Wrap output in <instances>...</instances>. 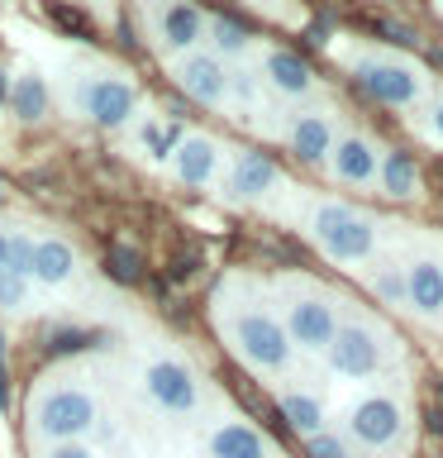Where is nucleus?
<instances>
[{"label": "nucleus", "mask_w": 443, "mask_h": 458, "mask_svg": "<svg viewBox=\"0 0 443 458\" xmlns=\"http://www.w3.org/2000/svg\"><path fill=\"white\" fill-rule=\"evenodd\" d=\"M314 243L339 258V263H357V258L372 253V243H377V225L367 220V215H357L348 206H320L314 210Z\"/></svg>", "instance_id": "f257e3e1"}, {"label": "nucleus", "mask_w": 443, "mask_h": 458, "mask_svg": "<svg viewBox=\"0 0 443 458\" xmlns=\"http://www.w3.org/2000/svg\"><path fill=\"white\" fill-rule=\"evenodd\" d=\"M91 425H96V401L86 392H77V386L43 392L34 406V429L48 444H77Z\"/></svg>", "instance_id": "f03ea898"}, {"label": "nucleus", "mask_w": 443, "mask_h": 458, "mask_svg": "<svg viewBox=\"0 0 443 458\" xmlns=\"http://www.w3.org/2000/svg\"><path fill=\"white\" fill-rule=\"evenodd\" d=\"M234 344H238V353L263 372H281L286 363H291V339H286V329L263 310L238 315L234 320Z\"/></svg>", "instance_id": "7ed1b4c3"}, {"label": "nucleus", "mask_w": 443, "mask_h": 458, "mask_svg": "<svg viewBox=\"0 0 443 458\" xmlns=\"http://www.w3.org/2000/svg\"><path fill=\"white\" fill-rule=\"evenodd\" d=\"M143 382H148V396H153L167 415H186V411H196V401H200L196 372L186 368V363H177V358H157Z\"/></svg>", "instance_id": "20e7f679"}, {"label": "nucleus", "mask_w": 443, "mask_h": 458, "mask_svg": "<svg viewBox=\"0 0 443 458\" xmlns=\"http://www.w3.org/2000/svg\"><path fill=\"white\" fill-rule=\"evenodd\" d=\"M357 81H363L367 96L386 100V106H414L424 91L420 72L405 67V63H363L357 67Z\"/></svg>", "instance_id": "39448f33"}, {"label": "nucleus", "mask_w": 443, "mask_h": 458, "mask_svg": "<svg viewBox=\"0 0 443 458\" xmlns=\"http://www.w3.org/2000/svg\"><path fill=\"white\" fill-rule=\"evenodd\" d=\"M329 363H334V372H343V377H372V372L381 368V344L372 329L348 325L334 335V344H329Z\"/></svg>", "instance_id": "423d86ee"}, {"label": "nucleus", "mask_w": 443, "mask_h": 458, "mask_svg": "<svg viewBox=\"0 0 443 458\" xmlns=\"http://www.w3.org/2000/svg\"><path fill=\"white\" fill-rule=\"evenodd\" d=\"M286 339L300 344V349H310V353H320L334 344L339 335V320H334V310L324 306V301H296L291 310H286Z\"/></svg>", "instance_id": "0eeeda50"}, {"label": "nucleus", "mask_w": 443, "mask_h": 458, "mask_svg": "<svg viewBox=\"0 0 443 458\" xmlns=\"http://www.w3.org/2000/svg\"><path fill=\"white\" fill-rule=\"evenodd\" d=\"M177 81L191 100H200V106H220L229 96V72L220 67V57H210V53H186L177 63Z\"/></svg>", "instance_id": "6e6552de"}, {"label": "nucleus", "mask_w": 443, "mask_h": 458, "mask_svg": "<svg viewBox=\"0 0 443 458\" xmlns=\"http://www.w3.org/2000/svg\"><path fill=\"white\" fill-rule=\"evenodd\" d=\"M81 106H86V114H91L96 124L114 129V124H124L129 114H134V106H138V91H134L129 81H120V77H100V81L86 86Z\"/></svg>", "instance_id": "1a4fd4ad"}, {"label": "nucleus", "mask_w": 443, "mask_h": 458, "mask_svg": "<svg viewBox=\"0 0 443 458\" xmlns=\"http://www.w3.org/2000/svg\"><path fill=\"white\" fill-rule=\"evenodd\" d=\"M353 435L367 444V449H381L400 435V406L391 396H367L363 406L353 411Z\"/></svg>", "instance_id": "9d476101"}, {"label": "nucleus", "mask_w": 443, "mask_h": 458, "mask_svg": "<svg viewBox=\"0 0 443 458\" xmlns=\"http://www.w3.org/2000/svg\"><path fill=\"white\" fill-rule=\"evenodd\" d=\"M157 24V43H163V53H191L200 34H205V20H200V10L191 5H167L153 14Z\"/></svg>", "instance_id": "9b49d317"}, {"label": "nucleus", "mask_w": 443, "mask_h": 458, "mask_svg": "<svg viewBox=\"0 0 443 458\" xmlns=\"http://www.w3.org/2000/svg\"><path fill=\"white\" fill-rule=\"evenodd\" d=\"M405 301L420 315H443V267L434 258H420L405 272Z\"/></svg>", "instance_id": "f8f14e48"}, {"label": "nucleus", "mask_w": 443, "mask_h": 458, "mask_svg": "<svg viewBox=\"0 0 443 458\" xmlns=\"http://www.w3.org/2000/svg\"><path fill=\"white\" fill-rule=\"evenodd\" d=\"M329 157H334V177L353 182V186H367L372 177H377V167H381V157H377V148H372L367 139H339V148Z\"/></svg>", "instance_id": "ddd939ff"}, {"label": "nucleus", "mask_w": 443, "mask_h": 458, "mask_svg": "<svg viewBox=\"0 0 443 458\" xmlns=\"http://www.w3.org/2000/svg\"><path fill=\"white\" fill-rule=\"evenodd\" d=\"M171 163H177V177L186 186H205L214 177V167H220V148H214V139H181V148L171 153Z\"/></svg>", "instance_id": "4468645a"}, {"label": "nucleus", "mask_w": 443, "mask_h": 458, "mask_svg": "<svg viewBox=\"0 0 443 458\" xmlns=\"http://www.w3.org/2000/svg\"><path fill=\"white\" fill-rule=\"evenodd\" d=\"M291 153L300 157V163H324V157L334 153V129H329L324 114H296Z\"/></svg>", "instance_id": "2eb2a0df"}, {"label": "nucleus", "mask_w": 443, "mask_h": 458, "mask_svg": "<svg viewBox=\"0 0 443 458\" xmlns=\"http://www.w3.org/2000/svg\"><path fill=\"white\" fill-rule=\"evenodd\" d=\"M77 267V253H71L67 239H38L34 243V277L43 286H63Z\"/></svg>", "instance_id": "dca6fc26"}, {"label": "nucleus", "mask_w": 443, "mask_h": 458, "mask_svg": "<svg viewBox=\"0 0 443 458\" xmlns=\"http://www.w3.org/2000/svg\"><path fill=\"white\" fill-rule=\"evenodd\" d=\"M277 186V167L267 163L263 153H243L238 163H234V177H229V191H234L238 200H253V196H263Z\"/></svg>", "instance_id": "f3484780"}, {"label": "nucleus", "mask_w": 443, "mask_h": 458, "mask_svg": "<svg viewBox=\"0 0 443 458\" xmlns=\"http://www.w3.org/2000/svg\"><path fill=\"white\" fill-rule=\"evenodd\" d=\"M210 458H267V444L248 425H220L210 435Z\"/></svg>", "instance_id": "a211bd4d"}, {"label": "nucleus", "mask_w": 443, "mask_h": 458, "mask_svg": "<svg viewBox=\"0 0 443 458\" xmlns=\"http://www.w3.org/2000/svg\"><path fill=\"white\" fill-rule=\"evenodd\" d=\"M267 81L277 86L281 96H305L310 91V67L300 63L296 53H267Z\"/></svg>", "instance_id": "6ab92c4d"}, {"label": "nucleus", "mask_w": 443, "mask_h": 458, "mask_svg": "<svg viewBox=\"0 0 443 458\" xmlns=\"http://www.w3.org/2000/svg\"><path fill=\"white\" fill-rule=\"evenodd\" d=\"M10 106H14V114H20L24 124H38L43 114H48V86H43V77H34V72L14 77V86H10Z\"/></svg>", "instance_id": "aec40b11"}, {"label": "nucleus", "mask_w": 443, "mask_h": 458, "mask_svg": "<svg viewBox=\"0 0 443 458\" xmlns=\"http://www.w3.org/2000/svg\"><path fill=\"white\" fill-rule=\"evenodd\" d=\"M381 186H386V196H396V200H410L414 191H420V172H414V163L405 153H386L381 157Z\"/></svg>", "instance_id": "412c9836"}, {"label": "nucleus", "mask_w": 443, "mask_h": 458, "mask_svg": "<svg viewBox=\"0 0 443 458\" xmlns=\"http://www.w3.org/2000/svg\"><path fill=\"white\" fill-rule=\"evenodd\" d=\"M281 415H286V425L300 429V435H320V425H324V406L314 396H300V392H286L281 396Z\"/></svg>", "instance_id": "4be33fe9"}, {"label": "nucleus", "mask_w": 443, "mask_h": 458, "mask_svg": "<svg viewBox=\"0 0 443 458\" xmlns=\"http://www.w3.org/2000/svg\"><path fill=\"white\" fill-rule=\"evenodd\" d=\"M210 34H214V48H220V53H243V48H248V29H243L238 20H229V14H214Z\"/></svg>", "instance_id": "5701e85b"}, {"label": "nucleus", "mask_w": 443, "mask_h": 458, "mask_svg": "<svg viewBox=\"0 0 443 458\" xmlns=\"http://www.w3.org/2000/svg\"><path fill=\"white\" fill-rule=\"evenodd\" d=\"M5 272H14V277H34V239L29 234L5 239Z\"/></svg>", "instance_id": "b1692460"}, {"label": "nucleus", "mask_w": 443, "mask_h": 458, "mask_svg": "<svg viewBox=\"0 0 443 458\" xmlns=\"http://www.w3.org/2000/svg\"><path fill=\"white\" fill-rule=\"evenodd\" d=\"M372 292L381 301H391V306H405V277H400L396 267H377L372 272Z\"/></svg>", "instance_id": "393cba45"}, {"label": "nucleus", "mask_w": 443, "mask_h": 458, "mask_svg": "<svg viewBox=\"0 0 443 458\" xmlns=\"http://www.w3.org/2000/svg\"><path fill=\"white\" fill-rule=\"evenodd\" d=\"M105 267H110V277L114 282H138V272H143V258L134 249H114L105 258Z\"/></svg>", "instance_id": "a878e982"}, {"label": "nucleus", "mask_w": 443, "mask_h": 458, "mask_svg": "<svg viewBox=\"0 0 443 458\" xmlns=\"http://www.w3.org/2000/svg\"><path fill=\"white\" fill-rule=\"evenodd\" d=\"M143 143L153 148V157H167V153L181 148V129H177V124H167V129L148 124V129H143Z\"/></svg>", "instance_id": "bb28decb"}, {"label": "nucleus", "mask_w": 443, "mask_h": 458, "mask_svg": "<svg viewBox=\"0 0 443 458\" xmlns=\"http://www.w3.org/2000/svg\"><path fill=\"white\" fill-rule=\"evenodd\" d=\"M20 306H29V277L0 272V310H20Z\"/></svg>", "instance_id": "cd10ccee"}, {"label": "nucleus", "mask_w": 443, "mask_h": 458, "mask_svg": "<svg viewBox=\"0 0 443 458\" xmlns=\"http://www.w3.org/2000/svg\"><path fill=\"white\" fill-rule=\"evenodd\" d=\"M310 458H353V454H348V444H343V439H334V435H324V429H320V435L310 439Z\"/></svg>", "instance_id": "c85d7f7f"}, {"label": "nucleus", "mask_w": 443, "mask_h": 458, "mask_svg": "<svg viewBox=\"0 0 443 458\" xmlns=\"http://www.w3.org/2000/svg\"><path fill=\"white\" fill-rule=\"evenodd\" d=\"M229 91H234L238 100H253V96H257V81H253V72H234V77H229Z\"/></svg>", "instance_id": "c756f323"}, {"label": "nucleus", "mask_w": 443, "mask_h": 458, "mask_svg": "<svg viewBox=\"0 0 443 458\" xmlns=\"http://www.w3.org/2000/svg\"><path fill=\"white\" fill-rule=\"evenodd\" d=\"M48 20H57V24H67L71 34H86V20H81L77 10H63V5H53V10H48Z\"/></svg>", "instance_id": "7c9ffc66"}, {"label": "nucleus", "mask_w": 443, "mask_h": 458, "mask_svg": "<svg viewBox=\"0 0 443 458\" xmlns=\"http://www.w3.org/2000/svg\"><path fill=\"white\" fill-rule=\"evenodd\" d=\"M43 458H96V454L86 449V444H53V449L43 454Z\"/></svg>", "instance_id": "2f4dec72"}, {"label": "nucleus", "mask_w": 443, "mask_h": 458, "mask_svg": "<svg viewBox=\"0 0 443 458\" xmlns=\"http://www.w3.org/2000/svg\"><path fill=\"white\" fill-rule=\"evenodd\" d=\"M10 100V77H5V67H0V106Z\"/></svg>", "instance_id": "473e14b6"}, {"label": "nucleus", "mask_w": 443, "mask_h": 458, "mask_svg": "<svg viewBox=\"0 0 443 458\" xmlns=\"http://www.w3.org/2000/svg\"><path fill=\"white\" fill-rule=\"evenodd\" d=\"M434 129H439V139H443V106L434 110Z\"/></svg>", "instance_id": "72a5a7b5"}, {"label": "nucleus", "mask_w": 443, "mask_h": 458, "mask_svg": "<svg viewBox=\"0 0 443 458\" xmlns=\"http://www.w3.org/2000/svg\"><path fill=\"white\" fill-rule=\"evenodd\" d=\"M0 272H5V239H0Z\"/></svg>", "instance_id": "f704fd0d"}, {"label": "nucleus", "mask_w": 443, "mask_h": 458, "mask_svg": "<svg viewBox=\"0 0 443 458\" xmlns=\"http://www.w3.org/2000/svg\"><path fill=\"white\" fill-rule=\"evenodd\" d=\"M0 406H5V377H0Z\"/></svg>", "instance_id": "c9c22d12"}]
</instances>
